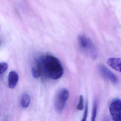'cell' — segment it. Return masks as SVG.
I'll return each instance as SVG.
<instances>
[{
    "mask_svg": "<svg viewBox=\"0 0 121 121\" xmlns=\"http://www.w3.org/2000/svg\"><path fill=\"white\" fill-rule=\"evenodd\" d=\"M41 70L46 75L53 80L61 77L64 73L62 63L58 58L50 55L42 56L38 60Z\"/></svg>",
    "mask_w": 121,
    "mask_h": 121,
    "instance_id": "6da1fadb",
    "label": "cell"
},
{
    "mask_svg": "<svg viewBox=\"0 0 121 121\" xmlns=\"http://www.w3.org/2000/svg\"><path fill=\"white\" fill-rule=\"evenodd\" d=\"M77 42L80 48L86 55L93 59L98 56V52L92 40L84 35H78Z\"/></svg>",
    "mask_w": 121,
    "mask_h": 121,
    "instance_id": "7a4b0ae2",
    "label": "cell"
},
{
    "mask_svg": "<svg viewBox=\"0 0 121 121\" xmlns=\"http://www.w3.org/2000/svg\"><path fill=\"white\" fill-rule=\"evenodd\" d=\"M69 96V91L65 88H63L59 91L56 96L54 102L55 108L57 111L58 112L62 111Z\"/></svg>",
    "mask_w": 121,
    "mask_h": 121,
    "instance_id": "3957f363",
    "label": "cell"
},
{
    "mask_svg": "<svg viewBox=\"0 0 121 121\" xmlns=\"http://www.w3.org/2000/svg\"><path fill=\"white\" fill-rule=\"evenodd\" d=\"M97 70L100 75L106 79L113 83L117 84L118 82V77L107 67L103 64L98 65Z\"/></svg>",
    "mask_w": 121,
    "mask_h": 121,
    "instance_id": "277c9868",
    "label": "cell"
},
{
    "mask_svg": "<svg viewBox=\"0 0 121 121\" xmlns=\"http://www.w3.org/2000/svg\"><path fill=\"white\" fill-rule=\"evenodd\" d=\"M109 111L114 121H121V101L119 99H113L110 104Z\"/></svg>",
    "mask_w": 121,
    "mask_h": 121,
    "instance_id": "5b68a950",
    "label": "cell"
},
{
    "mask_svg": "<svg viewBox=\"0 0 121 121\" xmlns=\"http://www.w3.org/2000/svg\"><path fill=\"white\" fill-rule=\"evenodd\" d=\"M18 80V76L17 73L11 71L9 74L8 85L11 89H13L17 85Z\"/></svg>",
    "mask_w": 121,
    "mask_h": 121,
    "instance_id": "8992f818",
    "label": "cell"
},
{
    "mask_svg": "<svg viewBox=\"0 0 121 121\" xmlns=\"http://www.w3.org/2000/svg\"><path fill=\"white\" fill-rule=\"evenodd\" d=\"M107 64L114 69L121 72V59L119 58L112 57L107 60Z\"/></svg>",
    "mask_w": 121,
    "mask_h": 121,
    "instance_id": "52a82bcc",
    "label": "cell"
},
{
    "mask_svg": "<svg viewBox=\"0 0 121 121\" xmlns=\"http://www.w3.org/2000/svg\"><path fill=\"white\" fill-rule=\"evenodd\" d=\"M31 102L30 96L28 94L25 93L22 95L21 99V105L22 108H26L29 107Z\"/></svg>",
    "mask_w": 121,
    "mask_h": 121,
    "instance_id": "ba28073f",
    "label": "cell"
},
{
    "mask_svg": "<svg viewBox=\"0 0 121 121\" xmlns=\"http://www.w3.org/2000/svg\"><path fill=\"white\" fill-rule=\"evenodd\" d=\"M41 68L40 67V65L37 63V64L35 65H33L32 67L31 72L32 74L33 77L35 78H38L41 75Z\"/></svg>",
    "mask_w": 121,
    "mask_h": 121,
    "instance_id": "9c48e42d",
    "label": "cell"
},
{
    "mask_svg": "<svg viewBox=\"0 0 121 121\" xmlns=\"http://www.w3.org/2000/svg\"><path fill=\"white\" fill-rule=\"evenodd\" d=\"M97 108H98V104H97V101L95 100L93 104L92 113L91 121H96V118L97 115Z\"/></svg>",
    "mask_w": 121,
    "mask_h": 121,
    "instance_id": "30bf717a",
    "label": "cell"
},
{
    "mask_svg": "<svg viewBox=\"0 0 121 121\" xmlns=\"http://www.w3.org/2000/svg\"><path fill=\"white\" fill-rule=\"evenodd\" d=\"M84 98L82 95L80 96L79 102L76 106L77 109L79 111H82L84 109Z\"/></svg>",
    "mask_w": 121,
    "mask_h": 121,
    "instance_id": "8fae6325",
    "label": "cell"
},
{
    "mask_svg": "<svg viewBox=\"0 0 121 121\" xmlns=\"http://www.w3.org/2000/svg\"><path fill=\"white\" fill-rule=\"evenodd\" d=\"M8 64L5 62L0 63V74H3L7 70Z\"/></svg>",
    "mask_w": 121,
    "mask_h": 121,
    "instance_id": "7c38bea8",
    "label": "cell"
},
{
    "mask_svg": "<svg viewBox=\"0 0 121 121\" xmlns=\"http://www.w3.org/2000/svg\"><path fill=\"white\" fill-rule=\"evenodd\" d=\"M88 113V106L87 103L86 104V107H85V110L84 113V116L81 121H86L87 118Z\"/></svg>",
    "mask_w": 121,
    "mask_h": 121,
    "instance_id": "4fadbf2b",
    "label": "cell"
},
{
    "mask_svg": "<svg viewBox=\"0 0 121 121\" xmlns=\"http://www.w3.org/2000/svg\"><path fill=\"white\" fill-rule=\"evenodd\" d=\"M103 121H110L109 118L108 117L106 116L104 117V118L103 119Z\"/></svg>",
    "mask_w": 121,
    "mask_h": 121,
    "instance_id": "5bb4252c",
    "label": "cell"
},
{
    "mask_svg": "<svg viewBox=\"0 0 121 121\" xmlns=\"http://www.w3.org/2000/svg\"><path fill=\"white\" fill-rule=\"evenodd\" d=\"M3 121H7V120H6V119H4V120Z\"/></svg>",
    "mask_w": 121,
    "mask_h": 121,
    "instance_id": "9a60e30c",
    "label": "cell"
},
{
    "mask_svg": "<svg viewBox=\"0 0 121 121\" xmlns=\"http://www.w3.org/2000/svg\"><path fill=\"white\" fill-rule=\"evenodd\" d=\"M1 43V40H0V44Z\"/></svg>",
    "mask_w": 121,
    "mask_h": 121,
    "instance_id": "2e32d148",
    "label": "cell"
}]
</instances>
